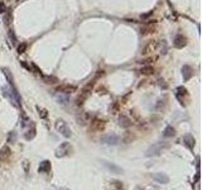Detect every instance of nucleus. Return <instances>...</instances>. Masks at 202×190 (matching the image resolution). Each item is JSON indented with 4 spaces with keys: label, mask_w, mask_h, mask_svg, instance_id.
<instances>
[{
    "label": "nucleus",
    "mask_w": 202,
    "mask_h": 190,
    "mask_svg": "<svg viewBox=\"0 0 202 190\" xmlns=\"http://www.w3.org/2000/svg\"><path fill=\"white\" fill-rule=\"evenodd\" d=\"M92 118L94 117L91 115L89 112H82V113H80L78 115H77V123L80 125H87V124L91 123Z\"/></svg>",
    "instance_id": "obj_5"
},
{
    "label": "nucleus",
    "mask_w": 202,
    "mask_h": 190,
    "mask_svg": "<svg viewBox=\"0 0 202 190\" xmlns=\"http://www.w3.org/2000/svg\"><path fill=\"white\" fill-rule=\"evenodd\" d=\"M158 81H159V82H158V84H159V86H161V87H162V89H164V90H166V89H167V87H168V85H167V84L164 82V80H163V79H161V80H158Z\"/></svg>",
    "instance_id": "obj_40"
},
{
    "label": "nucleus",
    "mask_w": 202,
    "mask_h": 190,
    "mask_svg": "<svg viewBox=\"0 0 202 190\" xmlns=\"http://www.w3.org/2000/svg\"><path fill=\"white\" fill-rule=\"evenodd\" d=\"M37 110H38V114L42 119H45L48 117V110L44 109V108H41V106H37Z\"/></svg>",
    "instance_id": "obj_30"
},
{
    "label": "nucleus",
    "mask_w": 202,
    "mask_h": 190,
    "mask_svg": "<svg viewBox=\"0 0 202 190\" xmlns=\"http://www.w3.org/2000/svg\"><path fill=\"white\" fill-rule=\"evenodd\" d=\"M72 151H73V147L71 146V143L70 142H63V143H61L58 147H57V150H56V157H67V156H70L72 153Z\"/></svg>",
    "instance_id": "obj_2"
},
{
    "label": "nucleus",
    "mask_w": 202,
    "mask_h": 190,
    "mask_svg": "<svg viewBox=\"0 0 202 190\" xmlns=\"http://www.w3.org/2000/svg\"><path fill=\"white\" fill-rule=\"evenodd\" d=\"M20 65H22V66L24 67V68H27V70H28V71H32V68H30V65H28L27 62H24V61H22Z\"/></svg>",
    "instance_id": "obj_43"
},
{
    "label": "nucleus",
    "mask_w": 202,
    "mask_h": 190,
    "mask_svg": "<svg viewBox=\"0 0 202 190\" xmlns=\"http://www.w3.org/2000/svg\"><path fill=\"white\" fill-rule=\"evenodd\" d=\"M110 188H111V190H124V185L119 180H111L110 181Z\"/></svg>",
    "instance_id": "obj_23"
},
{
    "label": "nucleus",
    "mask_w": 202,
    "mask_h": 190,
    "mask_svg": "<svg viewBox=\"0 0 202 190\" xmlns=\"http://www.w3.org/2000/svg\"><path fill=\"white\" fill-rule=\"evenodd\" d=\"M157 49V41H149L148 43L144 46L143 49H142V55L143 56H147L149 55V53H152L153 51H155Z\"/></svg>",
    "instance_id": "obj_11"
},
{
    "label": "nucleus",
    "mask_w": 202,
    "mask_h": 190,
    "mask_svg": "<svg viewBox=\"0 0 202 190\" xmlns=\"http://www.w3.org/2000/svg\"><path fill=\"white\" fill-rule=\"evenodd\" d=\"M155 32V20L153 22H148L147 24H144L142 28H140V33L143 36H147V34H152Z\"/></svg>",
    "instance_id": "obj_10"
},
{
    "label": "nucleus",
    "mask_w": 202,
    "mask_h": 190,
    "mask_svg": "<svg viewBox=\"0 0 202 190\" xmlns=\"http://www.w3.org/2000/svg\"><path fill=\"white\" fill-rule=\"evenodd\" d=\"M27 47H28V44H27L25 42H22V43L18 46V48H17V52L19 53V55H22V53H24V52L27 51Z\"/></svg>",
    "instance_id": "obj_31"
},
{
    "label": "nucleus",
    "mask_w": 202,
    "mask_h": 190,
    "mask_svg": "<svg viewBox=\"0 0 202 190\" xmlns=\"http://www.w3.org/2000/svg\"><path fill=\"white\" fill-rule=\"evenodd\" d=\"M4 20H5L6 24H9V22H11V14L10 13H8L5 17H4Z\"/></svg>",
    "instance_id": "obj_42"
},
{
    "label": "nucleus",
    "mask_w": 202,
    "mask_h": 190,
    "mask_svg": "<svg viewBox=\"0 0 202 190\" xmlns=\"http://www.w3.org/2000/svg\"><path fill=\"white\" fill-rule=\"evenodd\" d=\"M169 147V143L168 142H164V141H161V142H157L154 144H152V146L148 148L147 152H145V156L147 157H154V156H159L162 153L164 150Z\"/></svg>",
    "instance_id": "obj_1"
},
{
    "label": "nucleus",
    "mask_w": 202,
    "mask_h": 190,
    "mask_svg": "<svg viewBox=\"0 0 202 190\" xmlns=\"http://www.w3.org/2000/svg\"><path fill=\"white\" fill-rule=\"evenodd\" d=\"M157 49L162 53V55H166L167 51H168V44H167V42L164 39L157 42Z\"/></svg>",
    "instance_id": "obj_20"
},
{
    "label": "nucleus",
    "mask_w": 202,
    "mask_h": 190,
    "mask_svg": "<svg viewBox=\"0 0 202 190\" xmlns=\"http://www.w3.org/2000/svg\"><path fill=\"white\" fill-rule=\"evenodd\" d=\"M1 70H3V74L5 75V77H6V80H8V82H9V84H14V80H13V75H11V72H10L9 70H8V68H5V67L1 68Z\"/></svg>",
    "instance_id": "obj_28"
},
{
    "label": "nucleus",
    "mask_w": 202,
    "mask_h": 190,
    "mask_svg": "<svg viewBox=\"0 0 202 190\" xmlns=\"http://www.w3.org/2000/svg\"><path fill=\"white\" fill-rule=\"evenodd\" d=\"M14 141H15V133H14V132H11L10 134L8 136V142H9V143H13Z\"/></svg>",
    "instance_id": "obj_38"
},
{
    "label": "nucleus",
    "mask_w": 202,
    "mask_h": 190,
    "mask_svg": "<svg viewBox=\"0 0 202 190\" xmlns=\"http://www.w3.org/2000/svg\"><path fill=\"white\" fill-rule=\"evenodd\" d=\"M56 99H57V101H58L59 104H62V105H67L68 103H70V96H68V95H66V94L57 93Z\"/></svg>",
    "instance_id": "obj_19"
},
{
    "label": "nucleus",
    "mask_w": 202,
    "mask_h": 190,
    "mask_svg": "<svg viewBox=\"0 0 202 190\" xmlns=\"http://www.w3.org/2000/svg\"><path fill=\"white\" fill-rule=\"evenodd\" d=\"M139 63H143V65H150L152 62H153V57H148V58H145V60H140V61H138Z\"/></svg>",
    "instance_id": "obj_36"
},
{
    "label": "nucleus",
    "mask_w": 202,
    "mask_h": 190,
    "mask_svg": "<svg viewBox=\"0 0 202 190\" xmlns=\"http://www.w3.org/2000/svg\"><path fill=\"white\" fill-rule=\"evenodd\" d=\"M163 136H164L166 138H169V137L176 136V129H174L172 125H167V127L164 128V132H163Z\"/></svg>",
    "instance_id": "obj_22"
},
{
    "label": "nucleus",
    "mask_w": 202,
    "mask_h": 190,
    "mask_svg": "<svg viewBox=\"0 0 202 190\" xmlns=\"http://www.w3.org/2000/svg\"><path fill=\"white\" fill-rule=\"evenodd\" d=\"M131 124H133V120L129 117L123 115V114L119 117V125L121 128H129V127H131Z\"/></svg>",
    "instance_id": "obj_17"
},
{
    "label": "nucleus",
    "mask_w": 202,
    "mask_h": 190,
    "mask_svg": "<svg viewBox=\"0 0 202 190\" xmlns=\"http://www.w3.org/2000/svg\"><path fill=\"white\" fill-rule=\"evenodd\" d=\"M183 143H185V146L188 148V150H193V147H195V144H196V139H195V137H193L192 134H185L183 136Z\"/></svg>",
    "instance_id": "obj_13"
},
{
    "label": "nucleus",
    "mask_w": 202,
    "mask_h": 190,
    "mask_svg": "<svg viewBox=\"0 0 202 190\" xmlns=\"http://www.w3.org/2000/svg\"><path fill=\"white\" fill-rule=\"evenodd\" d=\"M91 127L95 131H104L105 127H106V120L105 119H99V118H92V120H91Z\"/></svg>",
    "instance_id": "obj_8"
},
{
    "label": "nucleus",
    "mask_w": 202,
    "mask_h": 190,
    "mask_svg": "<svg viewBox=\"0 0 202 190\" xmlns=\"http://www.w3.org/2000/svg\"><path fill=\"white\" fill-rule=\"evenodd\" d=\"M152 179H154L157 182L161 184H168L169 182V176L164 172H157V174H152Z\"/></svg>",
    "instance_id": "obj_12"
},
{
    "label": "nucleus",
    "mask_w": 202,
    "mask_h": 190,
    "mask_svg": "<svg viewBox=\"0 0 202 190\" xmlns=\"http://www.w3.org/2000/svg\"><path fill=\"white\" fill-rule=\"evenodd\" d=\"M36 131H37V129H36V127H34V124H32V128L28 129V132H27L25 134H24V138L28 139V141H29V139H33L34 137H36V133H37Z\"/></svg>",
    "instance_id": "obj_24"
},
{
    "label": "nucleus",
    "mask_w": 202,
    "mask_h": 190,
    "mask_svg": "<svg viewBox=\"0 0 202 190\" xmlns=\"http://www.w3.org/2000/svg\"><path fill=\"white\" fill-rule=\"evenodd\" d=\"M55 127L57 129V132H58L59 134H62L63 137H66V138H70V137L72 136V132H71L70 127H68L67 123L63 119H57L56 123H55Z\"/></svg>",
    "instance_id": "obj_3"
},
{
    "label": "nucleus",
    "mask_w": 202,
    "mask_h": 190,
    "mask_svg": "<svg viewBox=\"0 0 202 190\" xmlns=\"http://www.w3.org/2000/svg\"><path fill=\"white\" fill-rule=\"evenodd\" d=\"M52 169V165L51 162L48 161V160H44V161H42L39 163V167H38V172H42V174H47Z\"/></svg>",
    "instance_id": "obj_16"
},
{
    "label": "nucleus",
    "mask_w": 202,
    "mask_h": 190,
    "mask_svg": "<svg viewBox=\"0 0 202 190\" xmlns=\"http://www.w3.org/2000/svg\"><path fill=\"white\" fill-rule=\"evenodd\" d=\"M166 98L164 99H163V100H162V99H161V100H158V103H157V106H155V109H157V110H161V109H164V105H166Z\"/></svg>",
    "instance_id": "obj_33"
},
{
    "label": "nucleus",
    "mask_w": 202,
    "mask_h": 190,
    "mask_svg": "<svg viewBox=\"0 0 202 190\" xmlns=\"http://www.w3.org/2000/svg\"><path fill=\"white\" fill-rule=\"evenodd\" d=\"M187 43H188V41H187V38H186V36H183V34H181V33H178L177 36L174 37V39H173L174 47L178 48V49L186 47V46H187Z\"/></svg>",
    "instance_id": "obj_6"
},
{
    "label": "nucleus",
    "mask_w": 202,
    "mask_h": 190,
    "mask_svg": "<svg viewBox=\"0 0 202 190\" xmlns=\"http://www.w3.org/2000/svg\"><path fill=\"white\" fill-rule=\"evenodd\" d=\"M30 122H32V120H30L24 113H22V125H23V127H25V125L30 124Z\"/></svg>",
    "instance_id": "obj_32"
},
{
    "label": "nucleus",
    "mask_w": 202,
    "mask_h": 190,
    "mask_svg": "<svg viewBox=\"0 0 202 190\" xmlns=\"http://www.w3.org/2000/svg\"><path fill=\"white\" fill-rule=\"evenodd\" d=\"M11 157V148L9 146H3L0 148V161L8 162Z\"/></svg>",
    "instance_id": "obj_9"
},
{
    "label": "nucleus",
    "mask_w": 202,
    "mask_h": 190,
    "mask_svg": "<svg viewBox=\"0 0 202 190\" xmlns=\"http://www.w3.org/2000/svg\"><path fill=\"white\" fill-rule=\"evenodd\" d=\"M56 91H57V93H61V94L70 95L71 93L76 91V86L71 85V84H62V85H58L56 87Z\"/></svg>",
    "instance_id": "obj_7"
},
{
    "label": "nucleus",
    "mask_w": 202,
    "mask_h": 190,
    "mask_svg": "<svg viewBox=\"0 0 202 190\" xmlns=\"http://www.w3.org/2000/svg\"><path fill=\"white\" fill-rule=\"evenodd\" d=\"M154 67L152 65H144V66L140 68V74L144 75V76H149V75H153L154 74Z\"/></svg>",
    "instance_id": "obj_18"
},
{
    "label": "nucleus",
    "mask_w": 202,
    "mask_h": 190,
    "mask_svg": "<svg viewBox=\"0 0 202 190\" xmlns=\"http://www.w3.org/2000/svg\"><path fill=\"white\" fill-rule=\"evenodd\" d=\"M43 76V81L48 85H55V84L58 82V79L56 76H51V75H42Z\"/></svg>",
    "instance_id": "obj_21"
},
{
    "label": "nucleus",
    "mask_w": 202,
    "mask_h": 190,
    "mask_svg": "<svg viewBox=\"0 0 202 190\" xmlns=\"http://www.w3.org/2000/svg\"><path fill=\"white\" fill-rule=\"evenodd\" d=\"M3 95H4V96H6L10 100L11 104L18 108V104H17V101H15V98H14V95H13V93H11V90H10L9 86H4L3 87Z\"/></svg>",
    "instance_id": "obj_15"
},
{
    "label": "nucleus",
    "mask_w": 202,
    "mask_h": 190,
    "mask_svg": "<svg viewBox=\"0 0 202 190\" xmlns=\"http://www.w3.org/2000/svg\"><path fill=\"white\" fill-rule=\"evenodd\" d=\"M152 14H153V11H149V13H147V14L142 15V17H140V18H142V19H145V18H148V17H150Z\"/></svg>",
    "instance_id": "obj_44"
},
{
    "label": "nucleus",
    "mask_w": 202,
    "mask_h": 190,
    "mask_svg": "<svg viewBox=\"0 0 202 190\" xmlns=\"http://www.w3.org/2000/svg\"><path fill=\"white\" fill-rule=\"evenodd\" d=\"M182 76H183L185 81H188V80L193 76V68L189 66V65H185V66H182Z\"/></svg>",
    "instance_id": "obj_14"
},
{
    "label": "nucleus",
    "mask_w": 202,
    "mask_h": 190,
    "mask_svg": "<svg viewBox=\"0 0 202 190\" xmlns=\"http://www.w3.org/2000/svg\"><path fill=\"white\" fill-rule=\"evenodd\" d=\"M23 167H24V171H25V174H28L29 172V161H25L23 162Z\"/></svg>",
    "instance_id": "obj_39"
},
{
    "label": "nucleus",
    "mask_w": 202,
    "mask_h": 190,
    "mask_svg": "<svg viewBox=\"0 0 202 190\" xmlns=\"http://www.w3.org/2000/svg\"><path fill=\"white\" fill-rule=\"evenodd\" d=\"M8 36H9V38L11 39V43H17V37H15V34L13 32V29H9V33H8Z\"/></svg>",
    "instance_id": "obj_34"
},
{
    "label": "nucleus",
    "mask_w": 202,
    "mask_h": 190,
    "mask_svg": "<svg viewBox=\"0 0 202 190\" xmlns=\"http://www.w3.org/2000/svg\"><path fill=\"white\" fill-rule=\"evenodd\" d=\"M135 139V136L134 134H131V133H125V136L121 138V141H123L124 143H130L133 142V141Z\"/></svg>",
    "instance_id": "obj_29"
},
{
    "label": "nucleus",
    "mask_w": 202,
    "mask_h": 190,
    "mask_svg": "<svg viewBox=\"0 0 202 190\" xmlns=\"http://www.w3.org/2000/svg\"><path fill=\"white\" fill-rule=\"evenodd\" d=\"M110 110H111V113L115 114L117 110H119V104H117V103H114L113 106H110Z\"/></svg>",
    "instance_id": "obj_37"
},
{
    "label": "nucleus",
    "mask_w": 202,
    "mask_h": 190,
    "mask_svg": "<svg viewBox=\"0 0 202 190\" xmlns=\"http://www.w3.org/2000/svg\"><path fill=\"white\" fill-rule=\"evenodd\" d=\"M176 94L180 95V96H182V98H187L188 96V91H187V89H186L185 86H178Z\"/></svg>",
    "instance_id": "obj_26"
},
{
    "label": "nucleus",
    "mask_w": 202,
    "mask_h": 190,
    "mask_svg": "<svg viewBox=\"0 0 202 190\" xmlns=\"http://www.w3.org/2000/svg\"><path fill=\"white\" fill-rule=\"evenodd\" d=\"M5 10H6V6H5V4H4L3 1H0V14L5 13Z\"/></svg>",
    "instance_id": "obj_41"
},
{
    "label": "nucleus",
    "mask_w": 202,
    "mask_h": 190,
    "mask_svg": "<svg viewBox=\"0 0 202 190\" xmlns=\"http://www.w3.org/2000/svg\"><path fill=\"white\" fill-rule=\"evenodd\" d=\"M100 141L102 143H105V144H111V146H114V144H117L119 143V136H116V134H114V133H110V134H105V136H102Z\"/></svg>",
    "instance_id": "obj_4"
},
{
    "label": "nucleus",
    "mask_w": 202,
    "mask_h": 190,
    "mask_svg": "<svg viewBox=\"0 0 202 190\" xmlns=\"http://www.w3.org/2000/svg\"><path fill=\"white\" fill-rule=\"evenodd\" d=\"M104 165L108 167L109 170H111V171H114V172H121V169L119 166H116V165H114V163H109V162H106V161H104Z\"/></svg>",
    "instance_id": "obj_27"
},
{
    "label": "nucleus",
    "mask_w": 202,
    "mask_h": 190,
    "mask_svg": "<svg viewBox=\"0 0 202 190\" xmlns=\"http://www.w3.org/2000/svg\"><path fill=\"white\" fill-rule=\"evenodd\" d=\"M87 96L89 95H86V94H78V96L76 98V101H75V104L77 105V106H81V105H83V103H85V100L87 99Z\"/></svg>",
    "instance_id": "obj_25"
},
{
    "label": "nucleus",
    "mask_w": 202,
    "mask_h": 190,
    "mask_svg": "<svg viewBox=\"0 0 202 190\" xmlns=\"http://www.w3.org/2000/svg\"><path fill=\"white\" fill-rule=\"evenodd\" d=\"M30 68H32V71H33V72H36V74H39V75H42L41 68L38 67L36 63H30Z\"/></svg>",
    "instance_id": "obj_35"
}]
</instances>
